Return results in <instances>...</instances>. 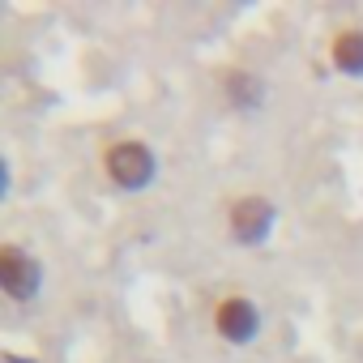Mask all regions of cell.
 <instances>
[{"instance_id": "1", "label": "cell", "mask_w": 363, "mask_h": 363, "mask_svg": "<svg viewBox=\"0 0 363 363\" xmlns=\"http://www.w3.org/2000/svg\"><path fill=\"white\" fill-rule=\"evenodd\" d=\"M103 175L120 193H145L158 179V154L141 137H116L103 150Z\"/></svg>"}, {"instance_id": "2", "label": "cell", "mask_w": 363, "mask_h": 363, "mask_svg": "<svg viewBox=\"0 0 363 363\" xmlns=\"http://www.w3.org/2000/svg\"><path fill=\"white\" fill-rule=\"evenodd\" d=\"M278 227V206L261 193H244L227 206V231L240 248H261Z\"/></svg>"}, {"instance_id": "3", "label": "cell", "mask_w": 363, "mask_h": 363, "mask_svg": "<svg viewBox=\"0 0 363 363\" xmlns=\"http://www.w3.org/2000/svg\"><path fill=\"white\" fill-rule=\"evenodd\" d=\"M210 325L227 346H252L265 329V312L248 295H223L210 312Z\"/></svg>"}, {"instance_id": "4", "label": "cell", "mask_w": 363, "mask_h": 363, "mask_svg": "<svg viewBox=\"0 0 363 363\" xmlns=\"http://www.w3.org/2000/svg\"><path fill=\"white\" fill-rule=\"evenodd\" d=\"M0 291L13 303H30L43 291V261L35 252H26L22 244H5L0 248Z\"/></svg>"}, {"instance_id": "5", "label": "cell", "mask_w": 363, "mask_h": 363, "mask_svg": "<svg viewBox=\"0 0 363 363\" xmlns=\"http://www.w3.org/2000/svg\"><path fill=\"white\" fill-rule=\"evenodd\" d=\"M223 94H227V103L235 111H261L265 99H269V86L252 69H227L223 73Z\"/></svg>"}, {"instance_id": "6", "label": "cell", "mask_w": 363, "mask_h": 363, "mask_svg": "<svg viewBox=\"0 0 363 363\" xmlns=\"http://www.w3.org/2000/svg\"><path fill=\"white\" fill-rule=\"evenodd\" d=\"M329 65L350 77V82H363V26H342L333 39H329Z\"/></svg>"}]
</instances>
